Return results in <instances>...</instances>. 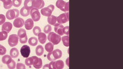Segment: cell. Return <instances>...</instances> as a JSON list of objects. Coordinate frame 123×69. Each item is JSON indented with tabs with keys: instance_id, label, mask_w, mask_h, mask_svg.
<instances>
[{
	"instance_id": "obj_23",
	"label": "cell",
	"mask_w": 123,
	"mask_h": 69,
	"mask_svg": "<svg viewBox=\"0 0 123 69\" xmlns=\"http://www.w3.org/2000/svg\"><path fill=\"white\" fill-rule=\"evenodd\" d=\"M44 51V48L42 46L39 45L37 47L36 49V53L37 56H40L42 55Z\"/></svg>"
},
{
	"instance_id": "obj_30",
	"label": "cell",
	"mask_w": 123,
	"mask_h": 69,
	"mask_svg": "<svg viewBox=\"0 0 123 69\" xmlns=\"http://www.w3.org/2000/svg\"><path fill=\"white\" fill-rule=\"evenodd\" d=\"M33 59L32 57L26 58L25 61V64L27 66H31L33 65Z\"/></svg>"
},
{
	"instance_id": "obj_6",
	"label": "cell",
	"mask_w": 123,
	"mask_h": 69,
	"mask_svg": "<svg viewBox=\"0 0 123 69\" xmlns=\"http://www.w3.org/2000/svg\"><path fill=\"white\" fill-rule=\"evenodd\" d=\"M18 36L16 34H12L10 35L8 40V43L9 45L11 47L16 46L18 41Z\"/></svg>"
},
{
	"instance_id": "obj_14",
	"label": "cell",
	"mask_w": 123,
	"mask_h": 69,
	"mask_svg": "<svg viewBox=\"0 0 123 69\" xmlns=\"http://www.w3.org/2000/svg\"><path fill=\"white\" fill-rule=\"evenodd\" d=\"M24 19L20 17H18L14 20L13 24L15 27L20 28L22 27L24 25Z\"/></svg>"
},
{
	"instance_id": "obj_18",
	"label": "cell",
	"mask_w": 123,
	"mask_h": 69,
	"mask_svg": "<svg viewBox=\"0 0 123 69\" xmlns=\"http://www.w3.org/2000/svg\"><path fill=\"white\" fill-rule=\"evenodd\" d=\"M3 3L4 8L6 9H9L12 7V5L11 0H0Z\"/></svg>"
},
{
	"instance_id": "obj_29",
	"label": "cell",
	"mask_w": 123,
	"mask_h": 69,
	"mask_svg": "<svg viewBox=\"0 0 123 69\" xmlns=\"http://www.w3.org/2000/svg\"><path fill=\"white\" fill-rule=\"evenodd\" d=\"M8 36V33L5 31H2L0 32V41L6 40Z\"/></svg>"
},
{
	"instance_id": "obj_32",
	"label": "cell",
	"mask_w": 123,
	"mask_h": 69,
	"mask_svg": "<svg viewBox=\"0 0 123 69\" xmlns=\"http://www.w3.org/2000/svg\"><path fill=\"white\" fill-rule=\"evenodd\" d=\"M12 4L13 6L16 7H18L21 4L22 0H12Z\"/></svg>"
},
{
	"instance_id": "obj_40",
	"label": "cell",
	"mask_w": 123,
	"mask_h": 69,
	"mask_svg": "<svg viewBox=\"0 0 123 69\" xmlns=\"http://www.w3.org/2000/svg\"></svg>"
},
{
	"instance_id": "obj_36",
	"label": "cell",
	"mask_w": 123,
	"mask_h": 69,
	"mask_svg": "<svg viewBox=\"0 0 123 69\" xmlns=\"http://www.w3.org/2000/svg\"><path fill=\"white\" fill-rule=\"evenodd\" d=\"M6 20V17L3 14H0V25H1L4 23Z\"/></svg>"
},
{
	"instance_id": "obj_12",
	"label": "cell",
	"mask_w": 123,
	"mask_h": 69,
	"mask_svg": "<svg viewBox=\"0 0 123 69\" xmlns=\"http://www.w3.org/2000/svg\"><path fill=\"white\" fill-rule=\"evenodd\" d=\"M54 26V30L56 33L61 36L64 34L63 29L64 27L63 25L60 23H57Z\"/></svg>"
},
{
	"instance_id": "obj_1",
	"label": "cell",
	"mask_w": 123,
	"mask_h": 69,
	"mask_svg": "<svg viewBox=\"0 0 123 69\" xmlns=\"http://www.w3.org/2000/svg\"><path fill=\"white\" fill-rule=\"evenodd\" d=\"M62 54V51L59 49H56L48 53L47 58L49 61H53L61 58Z\"/></svg>"
},
{
	"instance_id": "obj_28",
	"label": "cell",
	"mask_w": 123,
	"mask_h": 69,
	"mask_svg": "<svg viewBox=\"0 0 123 69\" xmlns=\"http://www.w3.org/2000/svg\"><path fill=\"white\" fill-rule=\"evenodd\" d=\"M62 40L64 45L66 47L69 46V37L68 35L62 37Z\"/></svg>"
},
{
	"instance_id": "obj_9",
	"label": "cell",
	"mask_w": 123,
	"mask_h": 69,
	"mask_svg": "<svg viewBox=\"0 0 123 69\" xmlns=\"http://www.w3.org/2000/svg\"><path fill=\"white\" fill-rule=\"evenodd\" d=\"M20 52L22 56L24 58L29 57L30 53V47L27 45H24L21 48Z\"/></svg>"
},
{
	"instance_id": "obj_15",
	"label": "cell",
	"mask_w": 123,
	"mask_h": 69,
	"mask_svg": "<svg viewBox=\"0 0 123 69\" xmlns=\"http://www.w3.org/2000/svg\"><path fill=\"white\" fill-rule=\"evenodd\" d=\"M12 27V23L9 22H6L2 25V31H5L9 33L11 30Z\"/></svg>"
},
{
	"instance_id": "obj_33",
	"label": "cell",
	"mask_w": 123,
	"mask_h": 69,
	"mask_svg": "<svg viewBox=\"0 0 123 69\" xmlns=\"http://www.w3.org/2000/svg\"><path fill=\"white\" fill-rule=\"evenodd\" d=\"M52 30V27L50 25L48 24L44 28L43 31L46 34H48Z\"/></svg>"
},
{
	"instance_id": "obj_4",
	"label": "cell",
	"mask_w": 123,
	"mask_h": 69,
	"mask_svg": "<svg viewBox=\"0 0 123 69\" xmlns=\"http://www.w3.org/2000/svg\"><path fill=\"white\" fill-rule=\"evenodd\" d=\"M19 15V11L14 9L8 10L6 13V17L8 19L11 20L18 17Z\"/></svg>"
},
{
	"instance_id": "obj_38",
	"label": "cell",
	"mask_w": 123,
	"mask_h": 69,
	"mask_svg": "<svg viewBox=\"0 0 123 69\" xmlns=\"http://www.w3.org/2000/svg\"><path fill=\"white\" fill-rule=\"evenodd\" d=\"M63 32L64 34L68 36L69 35V26H67L64 27L63 29Z\"/></svg>"
},
{
	"instance_id": "obj_25",
	"label": "cell",
	"mask_w": 123,
	"mask_h": 69,
	"mask_svg": "<svg viewBox=\"0 0 123 69\" xmlns=\"http://www.w3.org/2000/svg\"><path fill=\"white\" fill-rule=\"evenodd\" d=\"M38 41L37 38L35 37H32L30 38L28 40L29 44L32 46H36L38 43Z\"/></svg>"
},
{
	"instance_id": "obj_10",
	"label": "cell",
	"mask_w": 123,
	"mask_h": 69,
	"mask_svg": "<svg viewBox=\"0 0 123 69\" xmlns=\"http://www.w3.org/2000/svg\"><path fill=\"white\" fill-rule=\"evenodd\" d=\"M32 57L33 59V65L34 67L37 69L41 68L43 65L42 59L36 56H33Z\"/></svg>"
},
{
	"instance_id": "obj_19",
	"label": "cell",
	"mask_w": 123,
	"mask_h": 69,
	"mask_svg": "<svg viewBox=\"0 0 123 69\" xmlns=\"http://www.w3.org/2000/svg\"><path fill=\"white\" fill-rule=\"evenodd\" d=\"M10 55L12 58L17 57L19 55V52L18 50L16 48H12L10 52Z\"/></svg>"
},
{
	"instance_id": "obj_37",
	"label": "cell",
	"mask_w": 123,
	"mask_h": 69,
	"mask_svg": "<svg viewBox=\"0 0 123 69\" xmlns=\"http://www.w3.org/2000/svg\"><path fill=\"white\" fill-rule=\"evenodd\" d=\"M16 67L17 69H25V65L21 63H18L17 64Z\"/></svg>"
},
{
	"instance_id": "obj_2",
	"label": "cell",
	"mask_w": 123,
	"mask_h": 69,
	"mask_svg": "<svg viewBox=\"0 0 123 69\" xmlns=\"http://www.w3.org/2000/svg\"><path fill=\"white\" fill-rule=\"evenodd\" d=\"M49 41L54 45L58 44L61 41V38L60 35L53 32H50L48 36Z\"/></svg>"
},
{
	"instance_id": "obj_17",
	"label": "cell",
	"mask_w": 123,
	"mask_h": 69,
	"mask_svg": "<svg viewBox=\"0 0 123 69\" xmlns=\"http://www.w3.org/2000/svg\"><path fill=\"white\" fill-rule=\"evenodd\" d=\"M38 36L39 42L42 44H44L47 39V37L46 34L40 32L38 34Z\"/></svg>"
},
{
	"instance_id": "obj_24",
	"label": "cell",
	"mask_w": 123,
	"mask_h": 69,
	"mask_svg": "<svg viewBox=\"0 0 123 69\" xmlns=\"http://www.w3.org/2000/svg\"><path fill=\"white\" fill-rule=\"evenodd\" d=\"M18 35L20 39L24 38L27 36L26 30L22 28L18 30Z\"/></svg>"
},
{
	"instance_id": "obj_16",
	"label": "cell",
	"mask_w": 123,
	"mask_h": 69,
	"mask_svg": "<svg viewBox=\"0 0 123 69\" xmlns=\"http://www.w3.org/2000/svg\"><path fill=\"white\" fill-rule=\"evenodd\" d=\"M34 22L31 18L27 19L25 23V29L27 30L31 29L34 26Z\"/></svg>"
},
{
	"instance_id": "obj_21",
	"label": "cell",
	"mask_w": 123,
	"mask_h": 69,
	"mask_svg": "<svg viewBox=\"0 0 123 69\" xmlns=\"http://www.w3.org/2000/svg\"><path fill=\"white\" fill-rule=\"evenodd\" d=\"M33 0H25L24 3L25 7L27 9L30 10L33 7L32 6Z\"/></svg>"
},
{
	"instance_id": "obj_31",
	"label": "cell",
	"mask_w": 123,
	"mask_h": 69,
	"mask_svg": "<svg viewBox=\"0 0 123 69\" xmlns=\"http://www.w3.org/2000/svg\"><path fill=\"white\" fill-rule=\"evenodd\" d=\"M41 31L40 27L38 26H35L33 29V32L34 34L36 36H37L39 33Z\"/></svg>"
},
{
	"instance_id": "obj_22",
	"label": "cell",
	"mask_w": 123,
	"mask_h": 69,
	"mask_svg": "<svg viewBox=\"0 0 123 69\" xmlns=\"http://www.w3.org/2000/svg\"><path fill=\"white\" fill-rule=\"evenodd\" d=\"M12 60V58L10 56L6 55L2 57V61L3 63L7 65L11 62Z\"/></svg>"
},
{
	"instance_id": "obj_35",
	"label": "cell",
	"mask_w": 123,
	"mask_h": 69,
	"mask_svg": "<svg viewBox=\"0 0 123 69\" xmlns=\"http://www.w3.org/2000/svg\"><path fill=\"white\" fill-rule=\"evenodd\" d=\"M6 48L0 44V55H4L6 54Z\"/></svg>"
},
{
	"instance_id": "obj_26",
	"label": "cell",
	"mask_w": 123,
	"mask_h": 69,
	"mask_svg": "<svg viewBox=\"0 0 123 69\" xmlns=\"http://www.w3.org/2000/svg\"><path fill=\"white\" fill-rule=\"evenodd\" d=\"M20 13L22 16L25 17L28 16L29 15L30 11L26 9L24 6L21 9Z\"/></svg>"
},
{
	"instance_id": "obj_3",
	"label": "cell",
	"mask_w": 123,
	"mask_h": 69,
	"mask_svg": "<svg viewBox=\"0 0 123 69\" xmlns=\"http://www.w3.org/2000/svg\"><path fill=\"white\" fill-rule=\"evenodd\" d=\"M56 6L61 11L66 12L69 11V2H66L63 0H58L56 3Z\"/></svg>"
},
{
	"instance_id": "obj_34",
	"label": "cell",
	"mask_w": 123,
	"mask_h": 69,
	"mask_svg": "<svg viewBox=\"0 0 123 69\" xmlns=\"http://www.w3.org/2000/svg\"><path fill=\"white\" fill-rule=\"evenodd\" d=\"M8 67L10 69H14L15 68L16 64L15 61L13 59L12 60L11 62L7 64Z\"/></svg>"
},
{
	"instance_id": "obj_11",
	"label": "cell",
	"mask_w": 123,
	"mask_h": 69,
	"mask_svg": "<svg viewBox=\"0 0 123 69\" xmlns=\"http://www.w3.org/2000/svg\"><path fill=\"white\" fill-rule=\"evenodd\" d=\"M32 4L33 7L37 9L42 8L45 5V3L43 0H33Z\"/></svg>"
},
{
	"instance_id": "obj_5",
	"label": "cell",
	"mask_w": 123,
	"mask_h": 69,
	"mask_svg": "<svg viewBox=\"0 0 123 69\" xmlns=\"http://www.w3.org/2000/svg\"><path fill=\"white\" fill-rule=\"evenodd\" d=\"M55 9V7L53 5H50L47 7L43 8L41 10L42 15L46 17L50 16Z\"/></svg>"
},
{
	"instance_id": "obj_20",
	"label": "cell",
	"mask_w": 123,
	"mask_h": 69,
	"mask_svg": "<svg viewBox=\"0 0 123 69\" xmlns=\"http://www.w3.org/2000/svg\"><path fill=\"white\" fill-rule=\"evenodd\" d=\"M57 17L54 15H51L47 18V21L50 24L54 26L57 21Z\"/></svg>"
},
{
	"instance_id": "obj_7",
	"label": "cell",
	"mask_w": 123,
	"mask_h": 69,
	"mask_svg": "<svg viewBox=\"0 0 123 69\" xmlns=\"http://www.w3.org/2000/svg\"><path fill=\"white\" fill-rule=\"evenodd\" d=\"M57 22L60 24L66 23L69 21V12L63 13L57 17Z\"/></svg>"
},
{
	"instance_id": "obj_8",
	"label": "cell",
	"mask_w": 123,
	"mask_h": 69,
	"mask_svg": "<svg viewBox=\"0 0 123 69\" xmlns=\"http://www.w3.org/2000/svg\"><path fill=\"white\" fill-rule=\"evenodd\" d=\"M30 15L33 20L35 22L38 21L40 19L41 15L38 9L33 8L31 10Z\"/></svg>"
},
{
	"instance_id": "obj_27",
	"label": "cell",
	"mask_w": 123,
	"mask_h": 69,
	"mask_svg": "<svg viewBox=\"0 0 123 69\" xmlns=\"http://www.w3.org/2000/svg\"><path fill=\"white\" fill-rule=\"evenodd\" d=\"M45 48L48 52H51L53 51L54 49V45L51 42H48L45 45Z\"/></svg>"
},
{
	"instance_id": "obj_39",
	"label": "cell",
	"mask_w": 123,
	"mask_h": 69,
	"mask_svg": "<svg viewBox=\"0 0 123 69\" xmlns=\"http://www.w3.org/2000/svg\"><path fill=\"white\" fill-rule=\"evenodd\" d=\"M28 38L27 36L24 38L20 39L19 40L20 43L21 44H24L27 42V41Z\"/></svg>"
},
{
	"instance_id": "obj_13",
	"label": "cell",
	"mask_w": 123,
	"mask_h": 69,
	"mask_svg": "<svg viewBox=\"0 0 123 69\" xmlns=\"http://www.w3.org/2000/svg\"><path fill=\"white\" fill-rule=\"evenodd\" d=\"M52 66L53 69H62L64 67V63L63 61L61 60L52 61Z\"/></svg>"
}]
</instances>
